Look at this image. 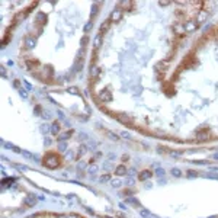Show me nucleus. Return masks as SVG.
<instances>
[{"instance_id": "obj_13", "label": "nucleus", "mask_w": 218, "mask_h": 218, "mask_svg": "<svg viewBox=\"0 0 218 218\" xmlns=\"http://www.w3.org/2000/svg\"><path fill=\"white\" fill-rule=\"evenodd\" d=\"M100 44H102V35L99 33L96 38H95V41H93V47H95V49H98V48L100 47Z\"/></svg>"}, {"instance_id": "obj_27", "label": "nucleus", "mask_w": 218, "mask_h": 218, "mask_svg": "<svg viewBox=\"0 0 218 218\" xmlns=\"http://www.w3.org/2000/svg\"><path fill=\"white\" fill-rule=\"evenodd\" d=\"M19 95H21L23 99H26V98H28V93H26V90H25V89H22V87L19 89Z\"/></svg>"}, {"instance_id": "obj_45", "label": "nucleus", "mask_w": 218, "mask_h": 218, "mask_svg": "<svg viewBox=\"0 0 218 218\" xmlns=\"http://www.w3.org/2000/svg\"><path fill=\"white\" fill-rule=\"evenodd\" d=\"M134 173H135V169H130V170H128V174H130V177H131V176H134Z\"/></svg>"}, {"instance_id": "obj_44", "label": "nucleus", "mask_w": 218, "mask_h": 218, "mask_svg": "<svg viewBox=\"0 0 218 218\" xmlns=\"http://www.w3.org/2000/svg\"><path fill=\"white\" fill-rule=\"evenodd\" d=\"M15 166H16L17 169H21V170H26V167H25L23 164H15Z\"/></svg>"}, {"instance_id": "obj_15", "label": "nucleus", "mask_w": 218, "mask_h": 218, "mask_svg": "<svg viewBox=\"0 0 218 218\" xmlns=\"http://www.w3.org/2000/svg\"><path fill=\"white\" fill-rule=\"evenodd\" d=\"M173 29L177 32V33H182V32H183L185 31V25H180V23H176L174 26H173Z\"/></svg>"}, {"instance_id": "obj_31", "label": "nucleus", "mask_w": 218, "mask_h": 218, "mask_svg": "<svg viewBox=\"0 0 218 218\" xmlns=\"http://www.w3.org/2000/svg\"><path fill=\"white\" fill-rule=\"evenodd\" d=\"M84 54H86V48H80V51H79V57H80V60H83Z\"/></svg>"}, {"instance_id": "obj_22", "label": "nucleus", "mask_w": 218, "mask_h": 218, "mask_svg": "<svg viewBox=\"0 0 218 218\" xmlns=\"http://www.w3.org/2000/svg\"><path fill=\"white\" fill-rule=\"evenodd\" d=\"M111 185H112L114 188H119V186H121V180H119V179H114V180H111Z\"/></svg>"}, {"instance_id": "obj_46", "label": "nucleus", "mask_w": 218, "mask_h": 218, "mask_svg": "<svg viewBox=\"0 0 218 218\" xmlns=\"http://www.w3.org/2000/svg\"><path fill=\"white\" fill-rule=\"evenodd\" d=\"M42 116H44V118H45V119H49V118H51V115H49V114H48V112H45V115H42Z\"/></svg>"}, {"instance_id": "obj_12", "label": "nucleus", "mask_w": 218, "mask_h": 218, "mask_svg": "<svg viewBox=\"0 0 218 218\" xmlns=\"http://www.w3.org/2000/svg\"><path fill=\"white\" fill-rule=\"evenodd\" d=\"M150 177H151V172H150V170H144V172L138 176L140 180H145V179H150Z\"/></svg>"}, {"instance_id": "obj_50", "label": "nucleus", "mask_w": 218, "mask_h": 218, "mask_svg": "<svg viewBox=\"0 0 218 218\" xmlns=\"http://www.w3.org/2000/svg\"><path fill=\"white\" fill-rule=\"evenodd\" d=\"M214 158H215V160H218V153H215V154H214Z\"/></svg>"}, {"instance_id": "obj_8", "label": "nucleus", "mask_w": 218, "mask_h": 218, "mask_svg": "<svg viewBox=\"0 0 218 218\" xmlns=\"http://www.w3.org/2000/svg\"><path fill=\"white\" fill-rule=\"evenodd\" d=\"M49 131L54 134V135H57L58 132H60V124L58 122H54L52 125H51V128H49Z\"/></svg>"}, {"instance_id": "obj_16", "label": "nucleus", "mask_w": 218, "mask_h": 218, "mask_svg": "<svg viewBox=\"0 0 218 218\" xmlns=\"http://www.w3.org/2000/svg\"><path fill=\"white\" fill-rule=\"evenodd\" d=\"M86 151H87V147H86V145H84V144H83V145H80V150H79V153H77V158H80Z\"/></svg>"}, {"instance_id": "obj_38", "label": "nucleus", "mask_w": 218, "mask_h": 218, "mask_svg": "<svg viewBox=\"0 0 218 218\" xmlns=\"http://www.w3.org/2000/svg\"><path fill=\"white\" fill-rule=\"evenodd\" d=\"M77 167H79V170H83V169H86V163H84V161H80Z\"/></svg>"}, {"instance_id": "obj_25", "label": "nucleus", "mask_w": 218, "mask_h": 218, "mask_svg": "<svg viewBox=\"0 0 218 218\" xmlns=\"http://www.w3.org/2000/svg\"><path fill=\"white\" fill-rule=\"evenodd\" d=\"M80 42H82V48H86V45H87V42H89V38L84 35L83 38H82V41H80Z\"/></svg>"}, {"instance_id": "obj_51", "label": "nucleus", "mask_w": 218, "mask_h": 218, "mask_svg": "<svg viewBox=\"0 0 218 218\" xmlns=\"http://www.w3.org/2000/svg\"><path fill=\"white\" fill-rule=\"evenodd\" d=\"M150 218H157V217H156L154 214H151V217H150Z\"/></svg>"}, {"instance_id": "obj_43", "label": "nucleus", "mask_w": 218, "mask_h": 218, "mask_svg": "<svg viewBox=\"0 0 218 218\" xmlns=\"http://www.w3.org/2000/svg\"><path fill=\"white\" fill-rule=\"evenodd\" d=\"M57 114H58V118H60V119H65V116H64V114H63L61 111H58Z\"/></svg>"}, {"instance_id": "obj_32", "label": "nucleus", "mask_w": 218, "mask_h": 218, "mask_svg": "<svg viewBox=\"0 0 218 218\" xmlns=\"http://www.w3.org/2000/svg\"><path fill=\"white\" fill-rule=\"evenodd\" d=\"M79 140H80V141H86V140H87V135H86L84 132H80V134H79Z\"/></svg>"}, {"instance_id": "obj_5", "label": "nucleus", "mask_w": 218, "mask_h": 218, "mask_svg": "<svg viewBox=\"0 0 218 218\" xmlns=\"http://www.w3.org/2000/svg\"><path fill=\"white\" fill-rule=\"evenodd\" d=\"M25 45H26V48H33L35 47V38H32V36H26V38H25Z\"/></svg>"}, {"instance_id": "obj_10", "label": "nucleus", "mask_w": 218, "mask_h": 218, "mask_svg": "<svg viewBox=\"0 0 218 218\" xmlns=\"http://www.w3.org/2000/svg\"><path fill=\"white\" fill-rule=\"evenodd\" d=\"M109 25H111V19H108V21H105V22H103V25H100V29H99V31H100V35H102V33H105V32L108 31V28H109Z\"/></svg>"}, {"instance_id": "obj_24", "label": "nucleus", "mask_w": 218, "mask_h": 218, "mask_svg": "<svg viewBox=\"0 0 218 218\" xmlns=\"http://www.w3.org/2000/svg\"><path fill=\"white\" fill-rule=\"evenodd\" d=\"M172 174L176 176V177H180V176H182V172H180L177 167H174V169H172Z\"/></svg>"}, {"instance_id": "obj_4", "label": "nucleus", "mask_w": 218, "mask_h": 218, "mask_svg": "<svg viewBox=\"0 0 218 218\" xmlns=\"http://www.w3.org/2000/svg\"><path fill=\"white\" fill-rule=\"evenodd\" d=\"M121 16H122L121 9H115V10L111 13V17H109V19H111V22H112V21H119V19H121Z\"/></svg>"}, {"instance_id": "obj_21", "label": "nucleus", "mask_w": 218, "mask_h": 218, "mask_svg": "<svg viewBox=\"0 0 218 218\" xmlns=\"http://www.w3.org/2000/svg\"><path fill=\"white\" fill-rule=\"evenodd\" d=\"M204 177H208V179H217V180H218V174H217V173H204Z\"/></svg>"}, {"instance_id": "obj_3", "label": "nucleus", "mask_w": 218, "mask_h": 218, "mask_svg": "<svg viewBox=\"0 0 218 218\" xmlns=\"http://www.w3.org/2000/svg\"><path fill=\"white\" fill-rule=\"evenodd\" d=\"M23 202H25L26 207H33V205L36 204V196H35V195H28V196L25 198Z\"/></svg>"}, {"instance_id": "obj_48", "label": "nucleus", "mask_w": 218, "mask_h": 218, "mask_svg": "<svg viewBox=\"0 0 218 218\" xmlns=\"http://www.w3.org/2000/svg\"><path fill=\"white\" fill-rule=\"evenodd\" d=\"M2 76L6 77V70H5V67H2Z\"/></svg>"}, {"instance_id": "obj_17", "label": "nucleus", "mask_w": 218, "mask_h": 218, "mask_svg": "<svg viewBox=\"0 0 218 218\" xmlns=\"http://www.w3.org/2000/svg\"><path fill=\"white\" fill-rule=\"evenodd\" d=\"M71 134H73V131H68V132H65V134H61V135L58 137V141H65Z\"/></svg>"}, {"instance_id": "obj_1", "label": "nucleus", "mask_w": 218, "mask_h": 218, "mask_svg": "<svg viewBox=\"0 0 218 218\" xmlns=\"http://www.w3.org/2000/svg\"><path fill=\"white\" fill-rule=\"evenodd\" d=\"M99 99L102 102H111L112 100V95H111L109 90H100L99 92Z\"/></svg>"}, {"instance_id": "obj_26", "label": "nucleus", "mask_w": 218, "mask_h": 218, "mask_svg": "<svg viewBox=\"0 0 218 218\" xmlns=\"http://www.w3.org/2000/svg\"><path fill=\"white\" fill-rule=\"evenodd\" d=\"M58 147H60V150H61V151H64V150L67 148V142H65V141H60Z\"/></svg>"}, {"instance_id": "obj_39", "label": "nucleus", "mask_w": 218, "mask_h": 218, "mask_svg": "<svg viewBox=\"0 0 218 218\" xmlns=\"http://www.w3.org/2000/svg\"><path fill=\"white\" fill-rule=\"evenodd\" d=\"M103 167L109 170V169H111V167H112V164H111V161H106V163H105V164H103Z\"/></svg>"}, {"instance_id": "obj_49", "label": "nucleus", "mask_w": 218, "mask_h": 218, "mask_svg": "<svg viewBox=\"0 0 218 218\" xmlns=\"http://www.w3.org/2000/svg\"><path fill=\"white\" fill-rule=\"evenodd\" d=\"M49 142H51V140H49V138H47V140H45V145H49Z\"/></svg>"}, {"instance_id": "obj_36", "label": "nucleus", "mask_w": 218, "mask_h": 218, "mask_svg": "<svg viewBox=\"0 0 218 218\" xmlns=\"http://www.w3.org/2000/svg\"><path fill=\"white\" fill-rule=\"evenodd\" d=\"M89 147H90V150H96V144H95V141H89Z\"/></svg>"}, {"instance_id": "obj_29", "label": "nucleus", "mask_w": 218, "mask_h": 218, "mask_svg": "<svg viewBox=\"0 0 218 218\" xmlns=\"http://www.w3.org/2000/svg\"><path fill=\"white\" fill-rule=\"evenodd\" d=\"M68 92H70L71 95H77V93H79V89H77V87H70Z\"/></svg>"}, {"instance_id": "obj_35", "label": "nucleus", "mask_w": 218, "mask_h": 218, "mask_svg": "<svg viewBox=\"0 0 218 218\" xmlns=\"http://www.w3.org/2000/svg\"><path fill=\"white\" fill-rule=\"evenodd\" d=\"M198 176V173L196 172H193V170H189V173H188V177H196Z\"/></svg>"}, {"instance_id": "obj_41", "label": "nucleus", "mask_w": 218, "mask_h": 218, "mask_svg": "<svg viewBox=\"0 0 218 218\" xmlns=\"http://www.w3.org/2000/svg\"><path fill=\"white\" fill-rule=\"evenodd\" d=\"M193 163H196V164H207V161H204V160H193Z\"/></svg>"}, {"instance_id": "obj_37", "label": "nucleus", "mask_w": 218, "mask_h": 218, "mask_svg": "<svg viewBox=\"0 0 218 218\" xmlns=\"http://www.w3.org/2000/svg\"><path fill=\"white\" fill-rule=\"evenodd\" d=\"M48 130H49V128H48V125H45V124L41 126V132H44V134H45V132H48Z\"/></svg>"}, {"instance_id": "obj_28", "label": "nucleus", "mask_w": 218, "mask_h": 218, "mask_svg": "<svg viewBox=\"0 0 218 218\" xmlns=\"http://www.w3.org/2000/svg\"><path fill=\"white\" fill-rule=\"evenodd\" d=\"M5 147H6L7 150H13V151H15V148H16L15 145L12 144V142H5Z\"/></svg>"}, {"instance_id": "obj_47", "label": "nucleus", "mask_w": 218, "mask_h": 218, "mask_svg": "<svg viewBox=\"0 0 218 218\" xmlns=\"http://www.w3.org/2000/svg\"><path fill=\"white\" fill-rule=\"evenodd\" d=\"M158 5H160V6H167V5H169V2H160Z\"/></svg>"}, {"instance_id": "obj_9", "label": "nucleus", "mask_w": 218, "mask_h": 218, "mask_svg": "<svg viewBox=\"0 0 218 218\" xmlns=\"http://www.w3.org/2000/svg\"><path fill=\"white\" fill-rule=\"evenodd\" d=\"M125 202H126V204H132V205H135V207H141L140 201H138V199H135V198H132V196L126 198V199H125Z\"/></svg>"}, {"instance_id": "obj_7", "label": "nucleus", "mask_w": 218, "mask_h": 218, "mask_svg": "<svg viewBox=\"0 0 218 218\" xmlns=\"http://www.w3.org/2000/svg\"><path fill=\"white\" fill-rule=\"evenodd\" d=\"M196 26H198V23H196V22H193V21H191V22H188V23L185 25V31L191 32V31L196 29Z\"/></svg>"}, {"instance_id": "obj_19", "label": "nucleus", "mask_w": 218, "mask_h": 218, "mask_svg": "<svg viewBox=\"0 0 218 218\" xmlns=\"http://www.w3.org/2000/svg\"><path fill=\"white\" fill-rule=\"evenodd\" d=\"M108 180H111V176H109V174H103V176L99 177V182H100V183H105V182H108Z\"/></svg>"}, {"instance_id": "obj_33", "label": "nucleus", "mask_w": 218, "mask_h": 218, "mask_svg": "<svg viewBox=\"0 0 218 218\" xmlns=\"http://www.w3.org/2000/svg\"><path fill=\"white\" fill-rule=\"evenodd\" d=\"M125 183L128 185V186H132V185H134V179H132V177H128V179L125 180Z\"/></svg>"}, {"instance_id": "obj_42", "label": "nucleus", "mask_w": 218, "mask_h": 218, "mask_svg": "<svg viewBox=\"0 0 218 218\" xmlns=\"http://www.w3.org/2000/svg\"><path fill=\"white\" fill-rule=\"evenodd\" d=\"M23 83H25V86H26V89H28V90H32V86H31V83H28L26 80H25Z\"/></svg>"}, {"instance_id": "obj_23", "label": "nucleus", "mask_w": 218, "mask_h": 218, "mask_svg": "<svg viewBox=\"0 0 218 218\" xmlns=\"http://www.w3.org/2000/svg\"><path fill=\"white\" fill-rule=\"evenodd\" d=\"M83 68V60H80L79 63H76V65H74V71H80Z\"/></svg>"}, {"instance_id": "obj_20", "label": "nucleus", "mask_w": 218, "mask_h": 218, "mask_svg": "<svg viewBox=\"0 0 218 218\" xmlns=\"http://www.w3.org/2000/svg\"><path fill=\"white\" fill-rule=\"evenodd\" d=\"M141 217H144V218H150V217H151V212H150L148 209H141Z\"/></svg>"}, {"instance_id": "obj_40", "label": "nucleus", "mask_w": 218, "mask_h": 218, "mask_svg": "<svg viewBox=\"0 0 218 218\" xmlns=\"http://www.w3.org/2000/svg\"><path fill=\"white\" fill-rule=\"evenodd\" d=\"M13 86L17 89V90H19L21 89V83H19V80H15V83H13Z\"/></svg>"}, {"instance_id": "obj_30", "label": "nucleus", "mask_w": 218, "mask_h": 218, "mask_svg": "<svg viewBox=\"0 0 218 218\" xmlns=\"http://www.w3.org/2000/svg\"><path fill=\"white\" fill-rule=\"evenodd\" d=\"M90 29H92V22L89 21V22H87V23L84 25V32H89Z\"/></svg>"}, {"instance_id": "obj_34", "label": "nucleus", "mask_w": 218, "mask_h": 218, "mask_svg": "<svg viewBox=\"0 0 218 218\" xmlns=\"http://www.w3.org/2000/svg\"><path fill=\"white\" fill-rule=\"evenodd\" d=\"M156 174H157L158 177H160V176H164V170L160 167V169H157V170H156Z\"/></svg>"}, {"instance_id": "obj_14", "label": "nucleus", "mask_w": 218, "mask_h": 218, "mask_svg": "<svg viewBox=\"0 0 218 218\" xmlns=\"http://www.w3.org/2000/svg\"><path fill=\"white\" fill-rule=\"evenodd\" d=\"M126 172H128V170L125 169V166H118V167H116V172H115V173H116L118 176H124Z\"/></svg>"}, {"instance_id": "obj_2", "label": "nucleus", "mask_w": 218, "mask_h": 218, "mask_svg": "<svg viewBox=\"0 0 218 218\" xmlns=\"http://www.w3.org/2000/svg\"><path fill=\"white\" fill-rule=\"evenodd\" d=\"M98 76H99V68L95 64H92L90 65V70H89V77L90 79H98Z\"/></svg>"}, {"instance_id": "obj_18", "label": "nucleus", "mask_w": 218, "mask_h": 218, "mask_svg": "<svg viewBox=\"0 0 218 218\" xmlns=\"http://www.w3.org/2000/svg\"><path fill=\"white\" fill-rule=\"evenodd\" d=\"M98 170H99V167H98L96 164H90V166H89V173H90V174H95Z\"/></svg>"}, {"instance_id": "obj_11", "label": "nucleus", "mask_w": 218, "mask_h": 218, "mask_svg": "<svg viewBox=\"0 0 218 218\" xmlns=\"http://www.w3.org/2000/svg\"><path fill=\"white\" fill-rule=\"evenodd\" d=\"M116 118H118L121 122H124V124H130V122L132 121V119H131L128 115H116Z\"/></svg>"}, {"instance_id": "obj_6", "label": "nucleus", "mask_w": 218, "mask_h": 218, "mask_svg": "<svg viewBox=\"0 0 218 218\" xmlns=\"http://www.w3.org/2000/svg\"><path fill=\"white\" fill-rule=\"evenodd\" d=\"M99 6H100V3H95V5L92 6V15H90V22H92V21L95 19V16L98 15V10H99L98 7H99Z\"/></svg>"}]
</instances>
